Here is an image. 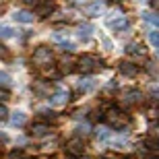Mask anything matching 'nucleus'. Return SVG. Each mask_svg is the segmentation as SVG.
<instances>
[{
	"label": "nucleus",
	"instance_id": "28",
	"mask_svg": "<svg viewBox=\"0 0 159 159\" xmlns=\"http://www.w3.org/2000/svg\"><path fill=\"white\" fill-rule=\"evenodd\" d=\"M151 6H153L155 11H159V0H151Z\"/></svg>",
	"mask_w": 159,
	"mask_h": 159
},
{
	"label": "nucleus",
	"instance_id": "17",
	"mask_svg": "<svg viewBox=\"0 0 159 159\" xmlns=\"http://www.w3.org/2000/svg\"><path fill=\"white\" fill-rule=\"evenodd\" d=\"M11 124H12V126H23V124H25V114L23 112H15V114H12V118H11Z\"/></svg>",
	"mask_w": 159,
	"mask_h": 159
},
{
	"label": "nucleus",
	"instance_id": "15",
	"mask_svg": "<svg viewBox=\"0 0 159 159\" xmlns=\"http://www.w3.org/2000/svg\"><path fill=\"white\" fill-rule=\"evenodd\" d=\"M143 19L147 21V23H151V25H155V27H159V12H143Z\"/></svg>",
	"mask_w": 159,
	"mask_h": 159
},
{
	"label": "nucleus",
	"instance_id": "29",
	"mask_svg": "<svg viewBox=\"0 0 159 159\" xmlns=\"http://www.w3.org/2000/svg\"><path fill=\"white\" fill-rule=\"evenodd\" d=\"M25 4H33V2H35V0H23Z\"/></svg>",
	"mask_w": 159,
	"mask_h": 159
},
{
	"label": "nucleus",
	"instance_id": "18",
	"mask_svg": "<svg viewBox=\"0 0 159 159\" xmlns=\"http://www.w3.org/2000/svg\"><path fill=\"white\" fill-rule=\"evenodd\" d=\"M141 97H143V95L139 93V91H126V93H124V99L128 101V103H136Z\"/></svg>",
	"mask_w": 159,
	"mask_h": 159
},
{
	"label": "nucleus",
	"instance_id": "30",
	"mask_svg": "<svg viewBox=\"0 0 159 159\" xmlns=\"http://www.w3.org/2000/svg\"><path fill=\"white\" fill-rule=\"evenodd\" d=\"M147 159H159V155H151V157H147Z\"/></svg>",
	"mask_w": 159,
	"mask_h": 159
},
{
	"label": "nucleus",
	"instance_id": "24",
	"mask_svg": "<svg viewBox=\"0 0 159 159\" xmlns=\"http://www.w3.org/2000/svg\"><path fill=\"white\" fill-rule=\"evenodd\" d=\"M91 31H93V27H91V25H81V27H79V35H81V37H83V35L87 37Z\"/></svg>",
	"mask_w": 159,
	"mask_h": 159
},
{
	"label": "nucleus",
	"instance_id": "26",
	"mask_svg": "<svg viewBox=\"0 0 159 159\" xmlns=\"http://www.w3.org/2000/svg\"><path fill=\"white\" fill-rule=\"evenodd\" d=\"M0 81H2V87H8V85H11V77H8L6 72H2V75H0Z\"/></svg>",
	"mask_w": 159,
	"mask_h": 159
},
{
	"label": "nucleus",
	"instance_id": "5",
	"mask_svg": "<svg viewBox=\"0 0 159 159\" xmlns=\"http://www.w3.org/2000/svg\"><path fill=\"white\" fill-rule=\"evenodd\" d=\"M107 27L114 29L116 33H120V31H126L130 27V21H128V17H124V15H112V17L107 19Z\"/></svg>",
	"mask_w": 159,
	"mask_h": 159
},
{
	"label": "nucleus",
	"instance_id": "22",
	"mask_svg": "<svg viewBox=\"0 0 159 159\" xmlns=\"http://www.w3.org/2000/svg\"><path fill=\"white\" fill-rule=\"evenodd\" d=\"M52 39L56 41V43H66V39H68V33H54Z\"/></svg>",
	"mask_w": 159,
	"mask_h": 159
},
{
	"label": "nucleus",
	"instance_id": "7",
	"mask_svg": "<svg viewBox=\"0 0 159 159\" xmlns=\"http://www.w3.org/2000/svg\"><path fill=\"white\" fill-rule=\"evenodd\" d=\"M29 134H31V136H37V139H41V136L52 134V128H50V124H48V122H35V124H31Z\"/></svg>",
	"mask_w": 159,
	"mask_h": 159
},
{
	"label": "nucleus",
	"instance_id": "6",
	"mask_svg": "<svg viewBox=\"0 0 159 159\" xmlns=\"http://www.w3.org/2000/svg\"><path fill=\"white\" fill-rule=\"evenodd\" d=\"M68 101H70V91L64 89V87H58L50 95V103H52V106H66Z\"/></svg>",
	"mask_w": 159,
	"mask_h": 159
},
{
	"label": "nucleus",
	"instance_id": "11",
	"mask_svg": "<svg viewBox=\"0 0 159 159\" xmlns=\"http://www.w3.org/2000/svg\"><path fill=\"white\" fill-rule=\"evenodd\" d=\"M12 19L17 21V23H33V12H29V11H17L15 15H12Z\"/></svg>",
	"mask_w": 159,
	"mask_h": 159
},
{
	"label": "nucleus",
	"instance_id": "2",
	"mask_svg": "<svg viewBox=\"0 0 159 159\" xmlns=\"http://www.w3.org/2000/svg\"><path fill=\"white\" fill-rule=\"evenodd\" d=\"M77 66H79V70L81 72H95V70H99L101 66H103V62H101L97 56H93V54H85L83 58L77 60Z\"/></svg>",
	"mask_w": 159,
	"mask_h": 159
},
{
	"label": "nucleus",
	"instance_id": "31",
	"mask_svg": "<svg viewBox=\"0 0 159 159\" xmlns=\"http://www.w3.org/2000/svg\"><path fill=\"white\" fill-rule=\"evenodd\" d=\"M35 159H50V157H46V155H43V157H35Z\"/></svg>",
	"mask_w": 159,
	"mask_h": 159
},
{
	"label": "nucleus",
	"instance_id": "33",
	"mask_svg": "<svg viewBox=\"0 0 159 159\" xmlns=\"http://www.w3.org/2000/svg\"><path fill=\"white\" fill-rule=\"evenodd\" d=\"M103 159H107V157H103Z\"/></svg>",
	"mask_w": 159,
	"mask_h": 159
},
{
	"label": "nucleus",
	"instance_id": "21",
	"mask_svg": "<svg viewBox=\"0 0 159 159\" xmlns=\"http://www.w3.org/2000/svg\"><path fill=\"white\" fill-rule=\"evenodd\" d=\"M147 37H149V43H151V46L159 48V31H151Z\"/></svg>",
	"mask_w": 159,
	"mask_h": 159
},
{
	"label": "nucleus",
	"instance_id": "4",
	"mask_svg": "<svg viewBox=\"0 0 159 159\" xmlns=\"http://www.w3.org/2000/svg\"><path fill=\"white\" fill-rule=\"evenodd\" d=\"M66 153H70L72 157H81L85 153V141L81 136H72L66 141Z\"/></svg>",
	"mask_w": 159,
	"mask_h": 159
},
{
	"label": "nucleus",
	"instance_id": "9",
	"mask_svg": "<svg viewBox=\"0 0 159 159\" xmlns=\"http://www.w3.org/2000/svg\"><path fill=\"white\" fill-rule=\"evenodd\" d=\"M85 15L87 17H99L101 12H103V0H93V2H89L85 4Z\"/></svg>",
	"mask_w": 159,
	"mask_h": 159
},
{
	"label": "nucleus",
	"instance_id": "19",
	"mask_svg": "<svg viewBox=\"0 0 159 159\" xmlns=\"http://www.w3.org/2000/svg\"><path fill=\"white\" fill-rule=\"evenodd\" d=\"M39 116H41V122H48V120L56 118V112H52V110H39Z\"/></svg>",
	"mask_w": 159,
	"mask_h": 159
},
{
	"label": "nucleus",
	"instance_id": "10",
	"mask_svg": "<svg viewBox=\"0 0 159 159\" xmlns=\"http://www.w3.org/2000/svg\"><path fill=\"white\" fill-rule=\"evenodd\" d=\"M118 70L122 72L124 77H134L136 72H139V66L134 64V62H128V60H122L118 64Z\"/></svg>",
	"mask_w": 159,
	"mask_h": 159
},
{
	"label": "nucleus",
	"instance_id": "12",
	"mask_svg": "<svg viewBox=\"0 0 159 159\" xmlns=\"http://www.w3.org/2000/svg\"><path fill=\"white\" fill-rule=\"evenodd\" d=\"M97 87V81L95 79H81L79 81V91L81 93H89V91H93Z\"/></svg>",
	"mask_w": 159,
	"mask_h": 159
},
{
	"label": "nucleus",
	"instance_id": "32",
	"mask_svg": "<svg viewBox=\"0 0 159 159\" xmlns=\"http://www.w3.org/2000/svg\"><path fill=\"white\" fill-rule=\"evenodd\" d=\"M114 2H122V0H114Z\"/></svg>",
	"mask_w": 159,
	"mask_h": 159
},
{
	"label": "nucleus",
	"instance_id": "25",
	"mask_svg": "<svg viewBox=\"0 0 159 159\" xmlns=\"http://www.w3.org/2000/svg\"><path fill=\"white\" fill-rule=\"evenodd\" d=\"M6 159H23V151H11L6 155Z\"/></svg>",
	"mask_w": 159,
	"mask_h": 159
},
{
	"label": "nucleus",
	"instance_id": "8",
	"mask_svg": "<svg viewBox=\"0 0 159 159\" xmlns=\"http://www.w3.org/2000/svg\"><path fill=\"white\" fill-rule=\"evenodd\" d=\"M54 11V2L52 0H43V2H37L35 6V17H41V19H48Z\"/></svg>",
	"mask_w": 159,
	"mask_h": 159
},
{
	"label": "nucleus",
	"instance_id": "23",
	"mask_svg": "<svg viewBox=\"0 0 159 159\" xmlns=\"http://www.w3.org/2000/svg\"><path fill=\"white\" fill-rule=\"evenodd\" d=\"M0 33H2V37H4V39H8V37H12L15 35V29H12V27H2V29H0Z\"/></svg>",
	"mask_w": 159,
	"mask_h": 159
},
{
	"label": "nucleus",
	"instance_id": "20",
	"mask_svg": "<svg viewBox=\"0 0 159 159\" xmlns=\"http://www.w3.org/2000/svg\"><path fill=\"white\" fill-rule=\"evenodd\" d=\"M95 136H97L99 141H107V139H110V130L107 128H97L95 130Z\"/></svg>",
	"mask_w": 159,
	"mask_h": 159
},
{
	"label": "nucleus",
	"instance_id": "14",
	"mask_svg": "<svg viewBox=\"0 0 159 159\" xmlns=\"http://www.w3.org/2000/svg\"><path fill=\"white\" fill-rule=\"evenodd\" d=\"M126 54H130V56H145V48L139 46V43H128L126 46Z\"/></svg>",
	"mask_w": 159,
	"mask_h": 159
},
{
	"label": "nucleus",
	"instance_id": "1",
	"mask_svg": "<svg viewBox=\"0 0 159 159\" xmlns=\"http://www.w3.org/2000/svg\"><path fill=\"white\" fill-rule=\"evenodd\" d=\"M52 60H54V52L50 50V48L46 46H39L33 50V56H31V62L37 66V68H46V66L52 64Z\"/></svg>",
	"mask_w": 159,
	"mask_h": 159
},
{
	"label": "nucleus",
	"instance_id": "27",
	"mask_svg": "<svg viewBox=\"0 0 159 159\" xmlns=\"http://www.w3.org/2000/svg\"><path fill=\"white\" fill-rule=\"evenodd\" d=\"M0 118L2 120L8 118V107H6V103H2V107H0Z\"/></svg>",
	"mask_w": 159,
	"mask_h": 159
},
{
	"label": "nucleus",
	"instance_id": "13",
	"mask_svg": "<svg viewBox=\"0 0 159 159\" xmlns=\"http://www.w3.org/2000/svg\"><path fill=\"white\" fill-rule=\"evenodd\" d=\"M33 91L35 95H48L50 97V91H52V85L46 81H39V83H33Z\"/></svg>",
	"mask_w": 159,
	"mask_h": 159
},
{
	"label": "nucleus",
	"instance_id": "3",
	"mask_svg": "<svg viewBox=\"0 0 159 159\" xmlns=\"http://www.w3.org/2000/svg\"><path fill=\"white\" fill-rule=\"evenodd\" d=\"M106 120L110 122V126H112V128H126V126H128V122H130L128 116H126V114H122L118 107H112V110L106 114Z\"/></svg>",
	"mask_w": 159,
	"mask_h": 159
},
{
	"label": "nucleus",
	"instance_id": "16",
	"mask_svg": "<svg viewBox=\"0 0 159 159\" xmlns=\"http://www.w3.org/2000/svg\"><path fill=\"white\" fill-rule=\"evenodd\" d=\"M43 75H46L48 79H58L60 75H62V70H60L58 66H50V68L46 66V68H43Z\"/></svg>",
	"mask_w": 159,
	"mask_h": 159
}]
</instances>
